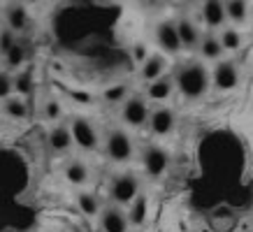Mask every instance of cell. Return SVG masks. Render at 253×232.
Returning <instances> with one entry per match:
<instances>
[{
  "label": "cell",
  "mask_w": 253,
  "mask_h": 232,
  "mask_svg": "<svg viewBox=\"0 0 253 232\" xmlns=\"http://www.w3.org/2000/svg\"><path fill=\"white\" fill-rule=\"evenodd\" d=\"M174 86L179 88V93L188 98V100H200L205 98L211 86V75L209 70L202 65L200 61H184L179 63V68L174 70Z\"/></svg>",
  "instance_id": "1"
},
{
  "label": "cell",
  "mask_w": 253,
  "mask_h": 232,
  "mask_svg": "<svg viewBox=\"0 0 253 232\" xmlns=\"http://www.w3.org/2000/svg\"><path fill=\"white\" fill-rule=\"evenodd\" d=\"M139 195V177L135 172H121L109 184V200L116 207H128Z\"/></svg>",
  "instance_id": "2"
},
{
  "label": "cell",
  "mask_w": 253,
  "mask_h": 232,
  "mask_svg": "<svg viewBox=\"0 0 253 232\" xmlns=\"http://www.w3.org/2000/svg\"><path fill=\"white\" fill-rule=\"evenodd\" d=\"M149 102L142 95H128V100L121 105V118L123 123H128L130 128H142L144 123H149Z\"/></svg>",
  "instance_id": "3"
},
{
  "label": "cell",
  "mask_w": 253,
  "mask_h": 232,
  "mask_svg": "<svg viewBox=\"0 0 253 232\" xmlns=\"http://www.w3.org/2000/svg\"><path fill=\"white\" fill-rule=\"evenodd\" d=\"M105 149L114 162H128L132 158V137L121 128L109 130L107 139H105Z\"/></svg>",
  "instance_id": "4"
},
{
  "label": "cell",
  "mask_w": 253,
  "mask_h": 232,
  "mask_svg": "<svg viewBox=\"0 0 253 232\" xmlns=\"http://www.w3.org/2000/svg\"><path fill=\"white\" fill-rule=\"evenodd\" d=\"M72 139H75V144L79 149H84V151H95L100 147V139H98V130H95V125L91 123V118H86V116H77L75 121H72Z\"/></svg>",
  "instance_id": "5"
},
{
  "label": "cell",
  "mask_w": 253,
  "mask_h": 232,
  "mask_svg": "<svg viewBox=\"0 0 253 232\" xmlns=\"http://www.w3.org/2000/svg\"><path fill=\"white\" fill-rule=\"evenodd\" d=\"M142 165H144V172L149 174L151 179H158L163 177L169 167V154L165 151L163 147H151L144 149V154H142Z\"/></svg>",
  "instance_id": "6"
},
{
  "label": "cell",
  "mask_w": 253,
  "mask_h": 232,
  "mask_svg": "<svg viewBox=\"0 0 253 232\" xmlns=\"http://www.w3.org/2000/svg\"><path fill=\"white\" fill-rule=\"evenodd\" d=\"M128 214L116 204H107L100 209V230L102 232H128Z\"/></svg>",
  "instance_id": "7"
},
{
  "label": "cell",
  "mask_w": 253,
  "mask_h": 232,
  "mask_svg": "<svg viewBox=\"0 0 253 232\" xmlns=\"http://www.w3.org/2000/svg\"><path fill=\"white\" fill-rule=\"evenodd\" d=\"M211 84L218 91H232L239 84V70L232 61H218L211 72Z\"/></svg>",
  "instance_id": "8"
},
{
  "label": "cell",
  "mask_w": 253,
  "mask_h": 232,
  "mask_svg": "<svg viewBox=\"0 0 253 232\" xmlns=\"http://www.w3.org/2000/svg\"><path fill=\"white\" fill-rule=\"evenodd\" d=\"M156 42L165 54H179L181 51V39L176 33V23L174 21H161L156 26Z\"/></svg>",
  "instance_id": "9"
},
{
  "label": "cell",
  "mask_w": 253,
  "mask_h": 232,
  "mask_svg": "<svg viewBox=\"0 0 253 232\" xmlns=\"http://www.w3.org/2000/svg\"><path fill=\"white\" fill-rule=\"evenodd\" d=\"M174 125H176V114H174V109H169V107H158L149 116V128L158 137L169 135V132L174 130Z\"/></svg>",
  "instance_id": "10"
},
{
  "label": "cell",
  "mask_w": 253,
  "mask_h": 232,
  "mask_svg": "<svg viewBox=\"0 0 253 232\" xmlns=\"http://www.w3.org/2000/svg\"><path fill=\"white\" fill-rule=\"evenodd\" d=\"M5 23H7V28L12 33H21L28 28V9H26V5H21V2H7L5 5Z\"/></svg>",
  "instance_id": "11"
},
{
  "label": "cell",
  "mask_w": 253,
  "mask_h": 232,
  "mask_svg": "<svg viewBox=\"0 0 253 232\" xmlns=\"http://www.w3.org/2000/svg\"><path fill=\"white\" fill-rule=\"evenodd\" d=\"M165 68H168V58L163 54H151L139 65V77L144 79L146 84H151L156 79L165 77Z\"/></svg>",
  "instance_id": "12"
},
{
  "label": "cell",
  "mask_w": 253,
  "mask_h": 232,
  "mask_svg": "<svg viewBox=\"0 0 253 232\" xmlns=\"http://www.w3.org/2000/svg\"><path fill=\"white\" fill-rule=\"evenodd\" d=\"M176 23V33H179V39H181V49H198L200 46V28L188 19V16H181Z\"/></svg>",
  "instance_id": "13"
},
{
  "label": "cell",
  "mask_w": 253,
  "mask_h": 232,
  "mask_svg": "<svg viewBox=\"0 0 253 232\" xmlns=\"http://www.w3.org/2000/svg\"><path fill=\"white\" fill-rule=\"evenodd\" d=\"M225 2H218V0H207L202 5V21L207 23L209 28H223L225 23Z\"/></svg>",
  "instance_id": "14"
},
{
  "label": "cell",
  "mask_w": 253,
  "mask_h": 232,
  "mask_svg": "<svg viewBox=\"0 0 253 232\" xmlns=\"http://www.w3.org/2000/svg\"><path fill=\"white\" fill-rule=\"evenodd\" d=\"M128 223L132 225V228H142V225L146 223V216H149V197L146 195L139 193L135 200H132V204H128Z\"/></svg>",
  "instance_id": "15"
},
{
  "label": "cell",
  "mask_w": 253,
  "mask_h": 232,
  "mask_svg": "<svg viewBox=\"0 0 253 232\" xmlns=\"http://www.w3.org/2000/svg\"><path fill=\"white\" fill-rule=\"evenodd\" d=\"M72 130H70L68 125H56V128H51V132H49V147H51V151H56V154H63V151H68L70 147H72Z\"/></svg>",
  "instance_id": "16"
},
{
  "label": "cell",
  "mask_w": 253,
  "mask_h": 232,
  "mask_svg": "<svg viewBox=\"0 0 253 232\" xmlns=\"http://www.w3.org/2000/svg\"><path fill=\"white\" fill-rule=\"evenodd\" d=\"M172 91H174V79L172 77H161V79H156V81L149 84V88H146V98H149V100H156V102H165L169 95H172Z\"/></svg>",
  "instance_id": "17"
},
{
  "label": "cell",
  "mask_w": 253,
  "mask_h": 232,
  "mask_svg": "<svg viewBox=\"0 0 253 232\" xmlns=\"http://www.w3.org/2000/svg\"><path fill=\"white\" fill-rule=\"evenodd\" d=\"M198 49H200V56H202L205 61H218L223 54L221 39H218V35H214V33H205L202 39H200Z\"/></svg>",
  "instance_id": "18"
},
{
  "label": "cell",
  "mask_w": 253,
  "mask_h": 232,
  "mask_svg": "<svg viewBox=\"0 0 253 232\" xmlns=\"http://www.w3.org/2000/svg\"><path fill=\"white\" fill-rule=\"evenodd\" d=\"M63 174H65V179H68V184H72V186L86 184L88 177H91V172H88V167H86V162H82V160H68L65 162V167H63Z\"/></svg>",
  "instance_id": "19"
},
{
  "label": "cell",
  "mask_w": 253,
  "mask_h": 232,
  "mask_svg": "<svg viewBox=\"0 0 253 232\" xmlns=\"http://www.w3.org/2000/svg\"><path fill=\"white\" fill-rule=\"evenodd\" d=\"M2 109H5V114H7L9 118H16V121H21V118L28 116V105H26V100L19 98V95L7 98V100L2 102Z\"/></svg>",
  "instance_id": "20"
},
{
  "label": "cell",
  "mask_w": 253,
  "mask_h": 232,
  "mask_svg": "<svg viewBox=\"0 0 253 232\" xmlns=\"http://www.w3.org/2000/svg\"><path fill=\"white\" fill-rule=\"evenodd\" d=\"M77 207L86 216H100V202L98 197L88 191H79L77 193Z\"/></svg>",
  "instance_id": "21"
},
{
  "label": "cell",
  "mask_w": 253,
  "mask_h": 232,
  "mask_svg": "<svg viewBox=\"0 0 253 232\" xmlns=\"http://www.w3.org/2000/svg\"><path fill=\"white\" fill-rule=\"evenodd\" d=\"M225 16L232 23H244L249 16V5L244 0H230V2H225Z\"/></svg>",
  "instance_id": "22"
},
{
  "label": "cell",
  "mask_w": 253,
  "mask_h": 232,
  "mask_svg": "<svg viewBox=\"0 0 253 232\" xmlns=\"http://www.w3.org/2000/svg\"><path fill=\"white\" fill-rule=\"evenodd\" d=\"M218 39H221L223 51H237L242 46V33L235 31V28H223Z\"/></svg>",
  "instance_id": "23"
},
{
  "label": "cell",
  "mask_w": 253,
  "mask_h": 232,
  "mask_svg": "<svg viewBox=\"0 0 253 232\" xmlns=\"http://www.w3.org/2000/svg\"><path fill=\"white\" fill-rule=\"evenodd\" d=\"M23 61H26V49H23L21 42H16L7 54H5V65H7L9 70H16L23 65Z\"/></svg>",
  "instance_id": "24"
},
{
  "label": "cell",
  "mask_w": 253,
  "mask_h": 232,
  "mask_svg": "<svg viewBox=\"0 0 253 232\" xmlns=\"http://www.w3.org/2000/svg\"><path fill=\"white\" fill-rule=\"evenodd\" d=\"M102 98H105V102H109V105H116V102H126L128 100V86L126 84H114L109 86L107 91L102 93Z\"/></svg>",
  "instance_id": "25"
},
{
  "label": "cell",
  "mask_w": 253,
  "mask_h": 232,
  "mask_svg": "<svg viewBox=\"0 0 253 232\" xmlns=\"http://www.w3.org/2000/svg\"><path fill=\"white\" fill-rule=\"evenodd\" d=\"M14 91L16 95L21 98V95H31L33 93V75L26 70V72H16L14 77Z\"/></svg>",
  "instance_id": "26"
},
{
  "label": "cell",
  "mask_w": 253,
  "mask_h": 232,
  "mask_svg": "<svg viewBox=\"0 0 253 232\" xmlns=\"http://www.w3.org/2000/svg\"><path fill=\"white\" fill-rule=\"evenodd\" d=\"M12 91H14V77L7 70H0V100L12 98Z\"/></svg>",
  "instance_id": "27"
},
{
  "label": "cell",
  "mask_w": 253,
  "mask_h": 232,
  "mask_svg": "<svg viewBox=\"0 0 253 232\" xmlns=\"http://www.w3.org/2000/svg\"><path fill=\"white\" fill-rule=\"evenodd\" d=\"M61 116H63V107L56 98H51V100L44 102V118L46 121H58Z\"/></svg>",
  "instance_id": "28"
},
{
  "label": "cell",
  "mask_w": 253,
  "mask_h": 232,
  "mask_svg": "<svg viewBox=\"0 0 253 232\" xmlns=\"http://www.w3.org/2000/svg\"><path fill=\"white\" fill-rule=\"evenodd\" d=\"M16 42H19V39H16V33H12L9 28H2V31H0V54L5 56Z\"/></svg>",
  "instance_id": "29"
},
{
  "label": "cell",
  "mask_w": 253,
  "mask_h": 232,
  "mask_svg": "<svg viewBox=\"0 0 253 232\" xmlns=\"http://www.w3.org/2000/svg\"><path fill=\"white\" fill-rule=\"evenodd\" d=\"M130 54H132V61L137 63V65H142V63L149 58V51H146L144 42H135V44L130 46Z\"/></svg>",
  "instance_id": "30"
},
{
  "label": "cell",
  "mask_w": 253,
  "mask_h": 232,
  "mask_svg": "<svg viewBox=\"0 0 253 232\" xmlns=\"http://www.w3.org/2000/svg\"><path fill=\"white\" fill-rule=\"evenodd\" d=\"M70 95H72L75 100H79V102H82V105H91V102H93V98H91V95H88V93H77V91H72V93H70Z\"/></svg>",
  "instance_id": "31"
},
{
  "label": "cell",
  "mask_w": 253,
  "mask_h": 232,
  "mask_svg": "<svg viewBox=\"0 0 253 232\" xmlns=\"http://www.w3.org/2000/svg\"><path fill=\"white\" fill-rule=\"evenodd\" d=\"M5 232H16V230H5Z\"/></svg>",
  "instance_id": "32"
},
{
  "label": "cell",
  "mask_w": 253,
  "mask_h": 232,
  "mask_svg": "<svg viewBox=\"0 0 253 232\" xmlns=\"http://www.w3.org/2000/svg\"><path fill=\"white\" fill-rule=\"evenodd\" d=\"M98 232H102V230H98Z\"/></svg>",
  "instance_id": "33"
}]
</instances>
